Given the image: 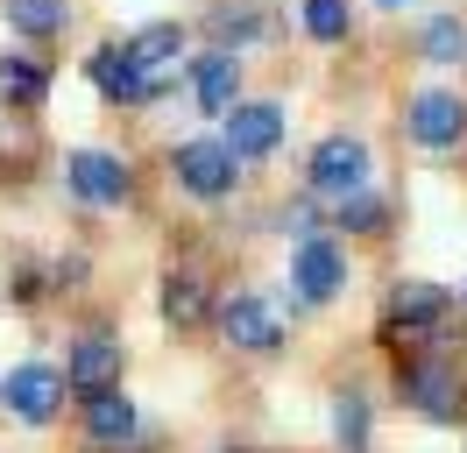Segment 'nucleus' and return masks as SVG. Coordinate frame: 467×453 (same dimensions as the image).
Here are the masks:
<instances>
[{
    "label": "nucleus",
    "mask_w": 467,
    "mask_h": 453,
    "mask_svg": "<svg viewBox=\"0 0 467 453\" xmlns=\"http://www.w3.org/2000/svg\"><path fill=\"white\" fill-rule=\"evenodd\" d=\"M397 390H404V404L418 411V418H432V425H461V418H467L461 368H453V362H439V354H418V362H404Z\"/></svg>",
    "instance_id": "f257e3e1"
},
{
    "label": "nucleus",
    "mask_w": 467,
    "mask_h": 453,
    "mask_svg": "<svg viewBox=\"0 0 467 453\" xmlns=\"http://www.w3.org/2000/svg\"><path fill=\"white\" fill-rule=\"evenodd\" d=\"M305 184H312V198H354L368 192V142L361 135H326L319 149H312V163H305Z\"/></svg>",
    "instance_id": "f03ea898"
},
{
    "label": "nucleus",
    "mask_w": 467,
    "mask_h": 453,
    "mask_svg": "<svg viewBox=\"0 0 467 453\" xmlns=\"http://www.w3.org/2000/svg\"><path fill=\"white\" fill-rule=\"evenodd\" d=\"M171 170H177V184H184L192 198H227L234 177H241V156L227 149V135H220V142L199 135V142H177Z\"/></svg>",
    "instance_id": "7ed1b4c3"
},
{
    "label": "nucleus",
    "mask_w": 467,
    "mask_h": 453,
    "mask_svg": "<svg viewBox=\"0 0 467 453\" xmlns=\"http://www.w3.org/2000/svg\"><path fill=\"white\" fill-rule=\"evenodd\" d=\"M64 390H71V383H64V368H50V362H22V368H7V411H15V418L22 425H50L64 411Z\"/></svg>",
    "instance_id": "20e7f679"
},
{
    "label": "nucleus",
    "mask_w": 467,
    "mask_h": 453,
    "mask_svg": "<svg viewBox=\"0 0 467 453\" xmlns=\"http://www.w3.org/2000/svg\"><path fill=\"white\" fill-rule=\"evenodd\" d=\"M220 333H227L241 354H269V347H284V319H276V305H269V298L234 290L227 305H220Z\"/></svg>",
    "instance_id": "39448f33"
},
{
    "label": "nucleus",
    "mask_w": 467,
    "mask_h": 453,
    "mask_svg": "<svg viewBox=\"0 0 467 453\" xmlns=\"http://www.w3.org/2000/svg\"><path fill=\"white\" fill-rule=\"evenodd\" d=\"M64 383H71V396L120 390V340L114 333H78L71 354H64Z\"/></svg>",
    "instance_id": "423d86ee"
},
{
    "label": "nucleus",
    "mask_w": 467,
    "mask_h": 453,
    "mask_svg": "<svg viewBox=\"0 0 467 453\" xmlns=\"http://www.w3.org/2000/svg\"><path fill=\"white\" fill-rule=\"evenodd\" d=\"M291 283H297V305H326V298L348 283V255L333 248L326 234H312V241H297V255H291Z\"/></svg>",
    "instance_id": "0eeeda50"
},
{
    "label": "nucleus",
    "mask_w": 467,
    "mask_h": 453,
    "mask_svg": "<svg viewBox=\"0 0 467 453\" xmlns=\"http://www.w3.org/2000/svg\"><path fill=\"white\" fill-rule=\"evenodd\" d=\"M92 85L107 92V100H120V107H142V100H156L163 92V79H149L142 64L128 57V43H107V50H92Z\"/></svg>",
    "instance_id": "6e6552de"
},
{
    "label": "nucleus",
    "mask_w": 467,
    "mask_h": 453,
    "mask_svg": "<svg viewBox=\"0 0 467 453\" xmlns=\"http://www.w3.org/2000/svg\"><path fill=\"white\" fill-rule=\"evenodd\" d=\"M64 184L86 198V205H120V198H128V163L107 156V149H78V156L64 163Z\"/></svg>",
    "instance_id": "1a4fd4ad"
},
{
    "label": "nucleus",
    "mask_w": 467,
    "mask_h": 453,
    "mask_svg": "<svg viewBox=\"0 0 467 453\" xmlns=\"http://www.w3.org/2000/svg\"><path fill=\"white\" fill-rule=\"evenodd\" d=\"M284 142V107H269V100H248V107L227 113V149L241 156V163H255V156H269Z\"/></svg>",
    "instance_id": "9d476101"
},
{
    "label": "nucleus",
    "mask_w": 467,
    "mask_h": 453,
    "mask_svg": "<svg viewBox=\"0 0 467 453\" xmlns=\"http://www.w3.org/2000/svg\"><path fill=\"white\" fill-rule=\"evenodd\" d=\"M467 128V107L453 92H418L410 100V142H425V149H453Z\"/></svg>",
    "instance_id": "9b49d317"
},
{
    "label": "nucleus",
    "mask_w": 467,
    "mask_h": 453,
    "mask_svg": "<svg viewBox=\"0 0 467 453\" xmlns=\"http://www.w3.org/2000/svg\"><path fill=\"white\" fill-rule=\"evenodd\" d=\"M389 333L404 326V333H425V326H439L446 319V290L439 283H418V277H404V283H389Z\"/></svg>",
    "instance_id": "f8f14e48"
},
{
    "label": "nucleus",
    "mask_w": 467,
    "mask_h": 453,
    "mask_svg": "<svg viewBox=\"0 0 467 453\" xmlns=\"http://www.w3.org/2000/svg\"><path fill=\"white\" fill-rule=\"evenodd\" d=\"M135 432H142V411H135V396H120V390L86 396V439H92V447H128Z\"/></svg>",
    "instance_id": "ddd939ff"
},
{
    "label": "nucleus",
    "mask_w": 467,
    "mask_h": 453,
    "mask_svg": "<svg viewBox=\"0 0 467 453\" xmlns=\"http://www.w3.org/2000/svg\"><path fill=\"white\" fill-rule=\"evenodd\" d=\"M241 64H234V50H213V57H199V71H192V100H199V113H220L227 121L241 100Z\"/></svg>",
    "instance_id": "4468645a"
},
{
    "label": "nucleus",
    "mask_w": 467,
    "mask_h": 453,
    "mask_svg": "<svg viewBox=\"0 0 467 453\" xmlns=\"http://www.w3.org/2000/svg\"><path fill=\"white\" fill-rule=\"evenodd\" d=\"M177 50H184V28H177V22H149V28L128 36V57L142 64L149 79H163V71L177 64Z\"/></svg>",
    "instance_id": "2eb2a0df"
},
{
    "label": "nucleus",
    "mask_w": 467,
    "mask_h": 453,
    "mask_svg": "<svg viewBox=\"0 0 467 453\" xmlns=\"http://www.w3.org/2000/svg\"><path fill=\"white\" fill-rule=\"evenodd\" d=\"M368 396L361 390H340L333 396V439H340V453H368Z\"/></svg>",
    "instance_id": "dca6fc26"
},
{
    "label": "nucleus",
    "mask_w": 467,
    "mask_h": 453,
    "mask_svg": "<svg viewBox=\"0 0 467 453\" xmlns=\"http://www.w3.org/2000/svg\"><path fill=\"white\" fill-rule=\"evenodd\" d=\"M163 319H171V326H199L205 319V283L192 277V269L163 277Z\"/></svg>",
    "instance_id": "f3484780"
},
{
    "label": "nucleus",
    "mask_w": 467,
    "mask_h": 453,
    "mask_svg": "<svg viewBox=\"0 0 467 453\" xmlns=\"http://www.w3.org/2000/svg\"><path fill=\"white\" fill-rule=\"evenodd\" d=\"M0 100L7 107H36L43 100V71H36L29 57H0Z\"/></svg>",
    "instance_id": "a211bd4d"
},
{
    "label": "nucleus",
    "mask_w": 467,
    "mask_h": 453,
    "mask_svg": "<svg viewBox=\"0 0 467 453\" xmlns=\"http://www.w3.org/2000/svg\"><path fill=\"white\" fill-rule=\"evenodd\" d=\"M7 28H22V36H57L64 0H7Z\"/></svg>",
    "instance_id": "6ab92c4d"
},
{
    "label": "nucleus",
    "mask_w": 467,
    "mask_h": 453,
    "mask_svg": "<svg viewBox=\"0 0 467 453\" xmlns=\"http://www.w3.org/2000/svg\"><path fill=\"white\" fill-rule=\"evenodd\" d=\"M425 57H432V64H461V57H467L461 15H432V22H425Z\"/></svg>",
    "instance_id": "aec40b11"
},
{
    "label": "nucleus",
    "mask_w": 467,
    "mask_h": 453,
    "mask_svg": "<svg viewBox=\"0 0 467 453\" xmlns=\"http://www.w3.org/2000/svg\"><path fill=\"white\" fill-rule=\"evenodd\" d=\"M305 36L340 43V36H348V0H305Z\"/></svg>",
    "instance_id": "412c9836"
},
{
    "label": "nucleus",
    "mask_w": 467,
    "mask_h": 453,
    "mask_svg": "<svg viewBox=\"0 0 467 453\" xmlns=\"http://www.w3.org/2000/svg\"><path fill=\"white\" fill-rule=\"evenodd\" d=\"M340 226H348V234H376V226H382V198L376 192L340 198Z\"/></svg>",
    "instance_id": "4be33fe9"
},
{
    "label": "nucleus",
    "mask_w": 467,
    "mask_h": 453,
    "mask_svg": "<svg viewBox=\"0 0 467 453\" xmlns=\"http://www.w3.org/2000/svg\"><path fill=\"white\" fill-rule=\"evenodd\" d=\"M255 28H263V15H248V7H220V15H213V36H220V43H248V36H255Z\"/></svg>",
    "instance_id": "5701e85b"
},
{
    "label": "nucleus",
    "mask_w": 467,
    "mask_h": 453,
    "mask_svg": "<svg viewBox=\"0 0 467 453\" xmlns=\"http://www.w3.org/2000/svg\"><path fill=\"white\" fill-rule=\"evenodd\" d=\"M382 7H410V0H382Z\"/></svg>",
    "instance_id": "b1692460"
},
{
    "label": "nucleus",
    "mask_w": 467,
    "mask_h": 453,
    "mask_svg": "<svg viewBox=\"0 0 467 453\" xmlns=\"http://www.w3.org/2000/svg\"><path fill=\"white\" fill-rule=\"evenodd\" d=\"M227 453H248V447H227Z\"/></svg>",
    "instance_id": "393cba45"
}]
</instances>
